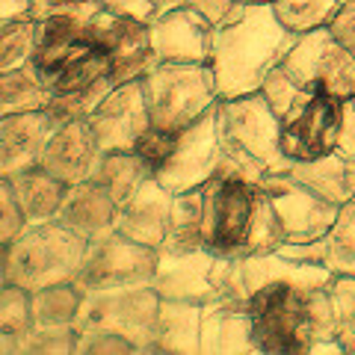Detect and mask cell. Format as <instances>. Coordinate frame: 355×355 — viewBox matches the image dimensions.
I'll list each match as a JSON object with an SVG mask.
<instances>
[{"label": "cell", "mask_w": 355, "mask_h": 355, "mask_svg": "<svg viewBox=\"0 0 355 355\" xmlns=\"http://www.w3.org/2000/svg\"><path fill=\"white\" fill-rule=\"evenodd\" d=\"M299 33L287 30L272 3H237L219 27H214L210 69L216 77L219 101L261 92L275 65H282Z\"/></svg>", "instance_id": "6da1fadb"}, {"label": "cell", "mask_w": 355, "mask_h": 355, "mask_svg": "<svg viewBox=\"0 0 355 355\" xmlns=\"http://www.w3.org/2000/svg\"><path fill=\"white\" fill-rule=\"evenodd\" d=\"M222 163L216 175H234L249 184H263L266 175L287 172L291 160L282 151V119L263 98L249 92L216 104Z\"/></svg>", "instance_id": "7a4b0ae2"}, {"label": "cell", "mask_w": 355, "mask_h": 355, "mask_svg": "<svg viewBox=\"0 0 355 355\" xmlns=\"http://www.w3.org/2000/svg\"><path fill=\"white\" fill-rule=\"evenodd\" d=\"M254 323V340L261 352H305L314 340L338 338L335 314L329 302V287H296V284H266L249 296Z\"/></svg>", "instance_id": "3957f363"}, {"label": "cell", "mask_w": 355, "mask_h": 355, "mask_svg": "<svg viewBox=\"0 0 355 355\" xmlns=\"http://www.w3.org/2000/svg\"><path fill=\"white\" fill-rule=\"evenodd\" d=\"M30 69L51 95H65L107 77L110 57L89 33V21L44 18L36 30Z\"/></svg>", "instance_id": "277c9868"}, {"label": "cell", "mask_w": 355, "mask_h": 355, "mask_svg": "<svg viewBox=\"0 0 355 355\" xmlns=\"http://www.w3.org/2000/svg\"><path fill=\"white\" fill-rule=\"evenodd\" d=\"M89 243L65 228L60 219L27 225L3 249L6 282L24 287L27 293L48 284L71 282L86 258Z\"/></svg>", "instance_id": "5b68a950"}, {"label": "cell", "mask_w": 355, "mask_h": 355, "mask_svg": "<svg viewBox=\"0 0 355 355\" xmlns=\"http://www.w3.org/2000/svg\"><path fill=\"white\" fill-rule=\"evenodd\" d=\"M154 128L181 133L219 104L210 62H157L139 77Z\"/></svg>", "instance_id": "8992f818"}, {"label": "cell", "mask_w": 355, "mask_h": 355, "mask_svg": "<svg viewBox=\"0 0 355 355\" xmlns=\"http://www.w3.org/2000/svg\"><path fill=\"white\" fill-rule=\"evenodd\" d=\"M261 187L234 175H214L202 187V243L219 258L249 254Z\"/></svg>", "instance_id": "52a82bcc"}, {"label": "cell", "mask_w": 355, "mask_h": 355, "mask_svg": "<svg viewBox=\"0 0 355 355\" xmlns=\"http://www.w3.org/2000/svg\"><path fill=\"white\" fill-rule=\"evenodd\" d=\"M83 305L77 314V331H113L130 340L137 352H154L160 293L151 284L142 287H110V291H83Z\"/></svg>", "instance_id": "ba28073f"}, {"label": "cell", "mask_w": 355, "mask_h": 355, "mask_svg": "<svg viewBox=\"0 0 355 355\" xmlns=\"http://www.w3.org/2000/svg\"><path fill=\"white\" fill-rule=\"evenodd\" d=\"M282 69L302 89L323 86L331 95L349 101L355 95V57L335 39L329 27L299 33Z\"/></svg>", "instance_id": "9c48e42d"}, {"label": "cell", "mask_w": 355, "mask_h": 355, "mask_svg": "<svg viewBox=\"0 0 355 355\" xmlns=\"http://www.w3.org/2000/svg\"><path fill=\"white\" fill-rule=\"evenodd\" d=\"M343 98L317 86L282 116V151L287 160H317L338 148Z\"/></svg>", "instance_id": "30bf717a"}, {"label": "cell", "mask_w": 355, "mask_h": 355, "mask_svg": "<svg viewBox=\"0 0 355 355\" xmlns=\"http://www.w3.org/2000/svg\"><path fill=\"white\" fill-rule=\"evenodd\" d=\"M157 249L142 246L125 234L113 231L104 240L89 243L86 258L77 270L74 282L83 291H110V287H142L151 284Z\"/></svg>", "instance_id": "8fae6325"}, {"label": "cell", "mask_w": 355, "mask_h": 355, "mask_svg": "<svg viewBox=\"0 0 355 355\" xmlns=\"http://www.w3.org/2000/svg\"><path fill=\"white\" fill-rule=\"evenodd\" d=\"M222 163V137H219V116L216 107L184 128L175 139V148L154 178L169 193H190L205 187L219 172Z\"/></svg>", "instance_id": "7c38bea8"}, {"label": "cell", "mask_w": 355, "mask_h": 355, "mask_svg": "<svg viewBox=\"0 0 355 355\" xmlns=\"http://www.w3.org/2000/svg\"><path fill=\"white\" fill-rule=\"evenodd\" d=\"M261 187L270 193V202H272L275 216H279L284 243H311V240L326 237L340 214V205L311 193L308 187L296 184L284 172L266 175V181Z\"/></svg>", "instance_id": "4fadbf2b"}, {"label": "cell", "mask_w": 355, "mask_h": 355, "mask_svg": "<svg viewBox=\"0 0 355 355\" xmlns=\"http://www.w3.org/2000/svg\"><path fill=\"white\" fill-rule=\"evenodd\" d=\"M89 33L101 42V48L110 57V80L116 86L139 80L148 69L157 65V57L151 51V33L148 24L133 18H121L101 9L89 21Z\"/></svg>", "instance_id": "5bb4252c"}, {"label": "cell", "mask_w": 355, "mask_h": 355, "mask_svg": "<svg viewBox=\"0 0 355 355\" xmlns=\"http://www.w3.org/2000/svg\"><path fill=\"white\" fill-rule=\"evenodd\" d=\"M219 254L207 246L196 249H157V266H154L151 287L160 299H181V302L205 305L216 299V270Z\"/></svg>", "instance_id": "9a60e30c"}, {"label": "cell", "mask_w": 355, "mask_h": 355, "mask_svg": "<svg viewBox=\"0 0 355 355\" xmlns=\"http://www.w3.org/2000/svg\"><path fill=\"white\" fill-rule=\"evenodd\" d=\"M151 51L157 62H210L214 51V24L190 6H175L148 24Z\"/></svg>", "instance_id": "2e32d148"}, {"label": "cell", "mask_w": 355, "mask_h": 355, "mask_svg": "<svg viewBox=\"0 0 355 355\" xmlns=\"http://www.w3.org/2000/svg\"><path fill=\"white\" fill-rule=\"evenodd\" d=\"M89 125H92L104 154L107 151H133L137 139L151 125L142 83L130 80V83L116 86L113 92L98 104L95 113L89 116Z\"/></svg>", "instance_id": "e0dca14e"}, {"label": "cell", "mask_w": 355, "mask_h": 355, "mask_svg": "<svg viewBox=\"0 0 355 355\" xmlns=\"http://www.w3.org/2000/svg\"><path fill=\"white\" fill-rule=\"evenodd\" d=\"M104 160V148L98 142L92 125L83 121H57L39 166H44L51 175H57L65 184L89 181Z\"/></svg>", "instance_id": "ac0fdd59"}, {"label": "cell", "mask_w": 355, "mask_h": 355, "mask_svg": "<svg viewBox=\"0 0 355 355\" xmlns=\"http://www.w3.org/2000/svg\"><path fill=\"white\" fill-rule=\"evenodd\" d=\"M175 193H169L157 178H148L139 190H133L116 210V231L142 246L160 249L172 225Z\"/></svg>", "instance_id": "d6986e66"}, {"label": "cell", "mask_w": 355, "mask_h": 355, "mask_svg": "<svg viewBox=\"0 0 355 355\" xmlns=\"http://www.w3.org/2000/svg\"><path fill=\"white\" fill-rule=\"evenodd\" d=\"M53 128L57 119L48 110H27L0 119V178L39 166Z\"/></svg>", "instance_id": "ffe728a7"}, {"label": "cell", "mask_w": 355, "mask_h": 355, "mask_svg": "<svg viewBox=\"0 0 355 355\" xmlns=\"http://www.w3.org/2000/svg\"><path fill=\"white\" fill-rule=\"evenodd\" d=\"M254 323L246 302L210 299L202 311V355H254Z\"/></svg>", "instance_id": "44dd1931"}, {"label": "cell", "mask_w": 355, "mask_h": 355, "mask_svg": "<svg viewBox=\"0 0 355 355\" xmlns=\"http://www.w3.org/2000/svg\"><path fill=\"white\" fill-rule=\"evenodd\" d=\"M116 210H119L116 198L89 178V181L69 187L57 219L65 228H71L74 234H80L86 243H95L116 231Z\"/></svg>", "instance_id": "7402d4cb"}, {"label": "cell", "mask_w": 355, "mask_h": 355, "mask_svg": "<svg viewBox=\"0 0 355 355\" xmlns=\"http://www.w3.org/2000/svg\"><path fill=\"white\" fill-rule=\"evenodd\" d=\"M202 311L205 305H198V302L160 299L154 352H172V355L202 352Z\"/></svg>", "instance_id": "603a6c76"}, {"label": "cell", "mask_w": 355, "mask_h": 355, "mask_svg": "<svg viewBox=\"0 0 355 355\" xmlns=\"http://www.w3.org/2000/svg\"><path fill=\"white\" fill-rule=\"evenodd\" d=\"M12 181L15 198L21 205V214H24L27 225H36V222H51L57 219L60 207L65 202V193H69V184L60 181L57 175H51L44 166H33L9 178Z\"/></svg>", "instance_id": "cb8c5ba5"}, {"label": "cell", "mask_w": 355, "mask_h": 355, "mask_svg": "<svg viewBox=\"0 0 355 355\" xmlns=\"http://www.w3.org/2000/svg\"><path fill=\"white\" fill-rule=\"evenodd\" d=\"M284 175L335 205H347L352 198V163L343 160L338 151L317 160H291Z\"/></svg>", "instance_id": "d4e9b609"}, {"label": "cell", "mask_w": 355, "mask_h": 355, "mask_svg": "<svg viewBox=\"0 0 355 355\" xmlns=\"http://www.w3.org/2000/svg\"><path fill=\"white\" fill-rule=\"evenodd\" d=\"M83 287L71 282L48 284L30 293V308H33V329H65L77 323L83 305Z\"/></svg>", "instance_id": "484cf974"}, {"label": "cell", "mask_w": 355, "mask_h": 355, "mask_svg": "<svg viewBox=\"0 0 355 355\" xmlns=\"http://www.w3.org/2000/svg\"><path fill=\"white\" fill-rule=\"evenodd\" d=\"M148 178H154V169L137 151H107L101 166H98V172L92 175V181L101 184L121 205L133 190H139Z\"/></svg>", "instance_id": "4316f807"}, {"label": "cell", "mask_w": 355, "mask_h": 355, "mask_svg": "<svg viewBox=\"0 0 355 355\" xmlns=\"http://www.w3.org/2000/svg\"><path fill=\"white\" fill-rule=\"evenodd\" d=\"M33 335V308L24 287L3 284L0 287V355L24 352Z\"/></svg>", "instance_id": "83f0119b"}, {"label": "cell", "mask_w": 355, "mask_h": 355, "mask_svg": "<svg viewBox=\"0 0 355 355\" xmlns=\"http://www.w3.org/2000/svg\"><path fill=\"white\" fill-rule=\"evenodd\" d=\"M51 98L53 95L42 86L30 65L0 74V119L12 113H27V110H48Z\"/></svg>", "instance_id": "f1b7e54d"}, {"label": "cell", "mask_w": 355, "mask_h": 355, "mask_svg": "<svg viewBox=\"0 0 355 355\" xmlns=\"http://www.w3.org/2000/svg\"><path fill=\"white\" fill-rule=\"evenodd\" d=\"M323 246V266L335 275H355V198L340 205V214L326 237H320Z\"/></svg>", "instance_id": "f546056e"}, {"label": "cell", "mask_w": 355, "mask_h": 355, "mask_svg": "<svg viewBox=\"0 0 355 355\" xmlns=\"http://www.w3.org/2000/svg\"><path fill=\"white\" fill-rule=\"evenodd\" d=\"M36 30L39 21L30 12L0 21V74L30 65L36 51Z\"/></svg>", "instance_id": "4dcf8cb0"}, {"label": "cell", "mask_w": 355, "mask_h": 355, "mask_svg": "<svg viewBox=\"0 0 355 355\" xmlns=\"http://www.w3.org/2000/svg\"><path fill=\"white\" fill-rule=\"evenodd\" d=\"M202 243V187L178 193L172 205V225L160 249H196Z\"/></svg>", "instance_id": "1f68e13d"}, {"label": "cell", "mask_w": 355, "mask_h": 355, "mask_svg": "<svg viewBox=\"0 0 355 355\" xmlns=\"http://www.w3.org/2000/svg\"><path fill=\"white\" fill-rule=\"evenodd\" d=\"M340 3L343 0H272V9L287 30L308 33L317 27H329Z\"/></svg>", "instance_id": "d6a6232c"}, {"label": "cell", "mask_w": 355, "mask_h": 355, "mask_svg": "<svg viewBox=\"0 0 355 355\" xmlns=\"http://www.w3.org/2000/svg\"><path fill=\"white\" fill-rule=\"evenodd\" d=\"M116 89V83L110 80V74L95 80L92 86L77 89V92H65V95H53L48 104V113L57 121H89V116L98 110V104Z\"/></svg>", "instance_id": "836d02e7"}, {"label": "cell", "mask_w": 355, "mask_h": 355, "mask_svg": "<svg viewBox=\"0 0 355 355\" xmlns=\"http://www.w3.org/2000/svg\"><path fill=\"white\" fill-rule=\"evenodd\" d=\"M329 302L335 314V335L343 352L355 355V275H335L329 282Z\"/></svg>", "instance_id": "e575fe53"}, {"label": "cell", "mask_w": 355, "mask_h": 355, "mask_svg": "<svg viewBox=\"0 0 355 355\" xmlns=\"http://www.w3.org/2000/svg\"><path fill=\"white\" fill-rule=\"evenodd\" d=\"M101 9H104L101 0H30V15L36 21H44V18L92 21Z\"/></svg>", "instance_id": "d590c367"}, {"label": "cell", "mask_w": 355, "mask_h": 355, "mask_svg": "<svg viewBox=\"0 0 355 355\" xmlns=\"http://www.w3.org/2000/svg\"><path fill=\"white\" fill-rule=\"evenodd\" d=\"M261 92H263V98L270 101V107L279 113V119L284 116V113H291L293 110V104L302 98L308 89H302L291 74H287L282 65H275V69L266 74V80H263V86H261Z\"/></svg>", "instance_id": "8d00e7d4"}, {"label": "cell", "mask_w": 355, "mask_h": 355, "mask_svg": "<svg viewBox=\"0 0 355 355\" xmlns=\"http://www.w3.org/2000/svg\"><path fill=\"white\" fill-rule=\"evenodd\" d=\"M24 228H27V219L21 214L12 181H9V178H0V249H6Z\"/></svg>", "instance_id": "74e56055"}, {"label": "cell", "mask_w": 355, "mask_h": 355, "mask_svg": "<svg viewBox=\"0 0 355 355\" xmlns=\"http://www.w3.org/2000/svg\"><path fill=\"white\" fill-rule=\"evenodd\" d=\"M175 139H178V133H169V130H163V128L148 125V130L137 139L133 151H137L139 157L146 160L154 172H157L160 166L169 160V154H172V148H175Z\"/></svg>", "instance_id": "f35d334b"}, {"label": "cell", "mask_w": 355, "mask_h": 355, "mask_svg": "<svg viewBox=\"0 0 355 355\" xmlns=\"http://www.w3.org/2000/svg\"><path fill=\"white\" fill-rule=\"evenodd\" d=\"M80 347V331L74 326L65 329H33L24 352H77Z\"/></svg>", "instance_id": "ab89813d"}, {"label": "cell", "mask_w": 355, "mask_h": 355, "mask_svg": "<svg viewBox=\"0 0 355 355\" xmlns=\"http://www.w3.org/2000/svg\"><path fill=\"white\" fill-rule=\"evenodd\" d=\"M77 352H92V355H101V352H137L130 340H125L121 335H113V331H80V347Z\"/></svg>", "instance_id": "60d3db41"}, {"label": "cell", "mask_w": 355, "mask_h": 355, "mask_svg": "<svg viewBox=\"0 0 355 355\" xmlns=\"http://www.w3.org/2000/svg\"><path fill=\"white\" fill-rule=\"evenodd\" d=\"M329 30L335 33V39L355 57V0H343L338 15L331 18Z\"/></svg>", "instance_id": "b9f144b4"}, {"label": "cell", "mask_w": 355, "mask_h": 355, "mask_svg": "<svg viewBox=\"0 0 355 355\" xmlns=\"http://www.w3.org/2000/svg\"><path fill=\"white\" fill-rule=\"evenodd\" d=\"M101 3H104L107 12L142 21V24H151V21L157 18V9H154L151 0H101Z\"/></svg>", "instance_id": "7bdbcfd3"}, {"label": "cell", "mask_w": 355, "mask_h": 355, "mask_svg": "<svg viewBox=\"0 0 355 355\" xmlns=\"http://www.w3.org/2000/svg\"><path fill=\"white\" fill-rule=\"evenodd\" d=\"M343 160H355V107L352 101H343V113H340V130H338V148H335Z\"/></svg>", "instance_id": "ee69618b"}, {"label": "cell", "mask_w": 355, "mask_h": 355, "mask_svg": "<svg viewBox=\"0 0 355 355\" xmlns=\"http://www.w3.org/2000/svg\"><path fill=\"white\" fill-rule=\"evenodd\" d=\"M237 3H240V0H190V6H196L214 27H219L222 21L234 12Z\"/></svg>", "instance_id": "f6af8a7d"}, {"label": "cell", "mask_w": 355, "mask_h": 355, "mask_svg": "<svg viewBox=\"0 0 355 355\" xmlns=\"http://www.w3.org/2000/svg\"><path fill=\"white\" fill-rule=\"evenodd\" d=\"M27 12H30V0H0V21L27 15Z\"/></svg>", "instance_id": "bcb514c9"}, {"label": "cell", "mask_w": 355, "mask_h": 355, "mask_svg": "<svg viewBox=\"0 0 355 355\" xmlns=\"http://www.w3.org/2000/svg\"><path fill=\"white\" fill-rule=\"evenodd\" d=\"M154 3V9H157V15H163V12H169V9H175V6H184L187 0H151Z\"/></svg>", "instance_id": "7dc6e473"}, {"label": "cell", "mask_w": 355, "mask_h": 355, "mask_svg": "<svg viewBox=\"0 0 355 355\" xmlns=\"http://www.w3.org/2000/svg\"><path fill=\"white\" fill-rule=\"evenodd\" d=\"M6 284V263H3V249H0V287Z\"/></svg>", "instance_id": "c3c4849f"}, {"label": "cell", "mask_w": 355, "mask_h": 355, "mask_svg": "<svg viewBox=\"0 0 355 355\" xmlns=\"http://www.w3.org/2000/svg\"><path fill=\"white\" fill-rule=\"evenodd\" d=\"M240 3H272V0H240Z\"/></svg>", "instance_id": "681fc988"}, {"label": "cell", "mask_w": 355, "mask_h": 355, "mask_svg": "<svg viewBox=\"0 0 355 355\" xmlns=\"http://www.w3.org/2000/svg\"><path fill=\"white\" fill-rule=\"evenodd\" d=\"M352 198H355V160H352Z\"/></svg>", "instance_id": "f907efd6"}, {"label": "cell", "mask_w": 355, "mask_h": 355, "mask_svg": "<svg viewBox=\"0 0 355 355\" xmlns=\"http://www.w3.org/2000/svg\"><path fill=\"white\" fill-rule=\"evenodd\" d=\"M349 101H352V107H355V95H352V98H349Z\"/></svg>", "instance_id": "816d5d0a"}]
</instances>
